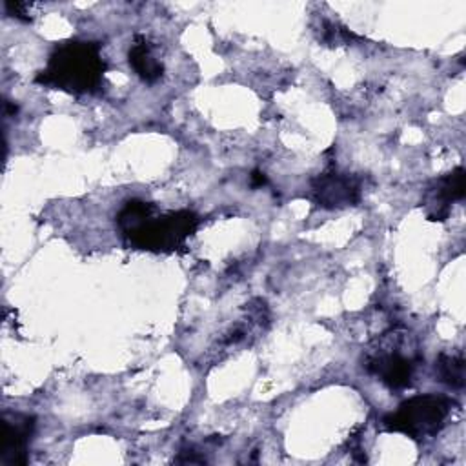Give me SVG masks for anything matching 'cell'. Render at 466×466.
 <instances>
[{"label":"cell","instance_id":"7","mask_svg":"<svg viewBox=\"0 0 466 466\" xmlns=\"http://www.w3.org/2000/svg\"><path fill=\"white\" fill-rule=\"evenodd\" d=\"M0 462L5 466H22L27 462V448L35 431V417L27 413H5Z\"/></svg>","mask_w":466,"mask_h":466},{"label":"cell","instance_id":"12","mask_svg":"<svg viewBox=\"0 0 466 466\" xmlns=\"http://www.w3.org/2000/svg\"><path fill=\"white\" fill-rule=\"evenodd\" d=\"M4 107H5V115H15L16 113V106H13L9 100L4 102Z\"/></svg>","mask_w":466,"mask_h":466},{"label":"cell","instance_id":"11","mask_svg":"<svg viewBox=\"0 0 466 466\" xmlns=\"http://www.w3.org/2000/svg\"><path fill=\"white\" fill-rule=\"evenodd\" d=\"M266 182H268L266 175H264L262 171H258V169H255V171L251 173V177H249V184H251L253 187H260V186H264Z\"/></svg>","mask_w":466,"mask_h":466},{"label":"cell","instance_id":"10","mask_svg":"<svg viewBox=\"0 0 466 466\" xmlns=\"http://www.w3.org/2000/svg\"><path fill=\"white\" fill-rule=\"evenodd\" d=\"M4 5H5V11H7L11 16H15V18H18V20H24V22H31L29 9H27L25 4H22V2H5Z\"/></svg>","mask_w":466,"mask_h":466},{"label":"cell","instance_id":"6","mask_svg":"<svg viewBox=\"0 0 466 466\" xmlns=\"http://www.w3.org/2000/svg\"><path fill=\"white\" fill-rule=\"evenodd\" d=\"M464 197V169L453 171L431 180L422 197V206L430 220H446L451 209V202Z\"/></svg>","mask_w":466,"mask_h":466},{"label":"cell","instance_id":"2","mask_svg":"<svg viewBox=\"0 0 466 466\" xmlns=\"http://www.w3.org/2000/svg\"><path fill=\"white\" fill-rule=\"evenodd\" d=\"M106 62L100 44L69 40L53 49L47 66L36 75V82L73 95L93 93L102 86Z\"/></svg>","mask_w":466,"mask_h":466},{"label":"cell","instance_id":"5","mask_svg":"<svg viewBox=\"0 0 466 466\" xmlns=\"http://www.w3.org/2000/svg\"><path fill=\"white\" fill-rule=\"evenodd\" d=\"M309 197L319 208L324 209L355 206L362 197V184L359 177L329 169L311 180Z\"/></svg>","mask_w":466,"mask_h":466},{"label":"cell","instance_id":"3","mask_svg":"<svg viewBox=\"0 0 466 466\" xmlns=\"http://www.w3.org/2000/svg\"><path fill=\"white\" fill-rule=\"evenodd\" d=\"M450 400L441 395H415L382 419L388 431H399L411 439L435 435L450 415Z\"/></svg>","mask_w":466,"mask_h":466},{"label":"cell","instance_id":"8","mask_svg":"<svg viewBox=\"0 0 466 466\" xmlns=\"http://www.w3.org/2000/svg\"><path fill=\"white\" fill-rule=\"evenodd\" d=\"M129 64L135 69V73L146 80V82H155L162 76L164 73V66L160 60H157V56L151 51V46L146 38L137 36L133 46L129 47Z\"/></svg>","mask_w":466,"mask_h":466},{"label":"cell","instance_id":"9","mask_svg":"<svg viewBox=\"0 0 466 466\" xmlns=\"http://www.w3.org/2000/svg\"><path fill=\"white\" fill-rule=\"evenodd\" d=\"M435 371L441 382L450 388L464 386V357L462 353H441L435 362Z\"/></svg>","mask_w":466,"mask_h":466},{"label":"cell","instance_id":"4","mask_svg":"<svg viewBox=\"0 0 466 466\" xmlns=\"http://www.w3.org/2000/svg\"><path fill=\"white\" fill-rule=\"evenodd\" d=\"M406 340V333L391 329L390 333L382 335L379 346L373 348L364 359L366 371L375 375L391 390L410 386L413 377L415 359L411 357V353H406L402 350Z\"/></svg>","mask_w":466,"mask_h":466},{"label":"cell","instance_id":"1","mask_svg":"<svg viewBox=\"0 0 466 466\" xmlns=\"http://www.w3.org/2000/svg\"><path fill=\"white\" fill-rule=\"evenodd\" d=\"M116 224L129 246L146 251H173L197 229L198 217L189 209L158 213L151 202L129 200Z\"/></svg>","mask_w":466,"mask_h":466}]
</instances>
